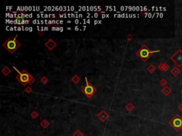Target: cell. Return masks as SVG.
<instances>
[{
	"instance_id": "6da1fadb",
	"label": "cell",
	"mask_w": 182,
	"mask_h": 136,
	"mask_svg": "<svg viewBox=\"0 0 182 136\" xmlns=\"http://www.w3.org/2000/svg\"><path fill=\"white\" fill-rule=\"evenodd\" d=\"M160 50H150L146 45H143L142 47L140 48L136 53V54L138 55V57L140 58L141 60H142L143 61H147L149 59L150 57L154 53H159Z\"/></svg>"
},
{
	"instance_id": "7a4b0ae2",
	"label": "cell",
	"mask_w": 182,
	"mask_h": 136,
	"mask_svg": "<svg viewBox=\"0 0 182 136\" xmlns=\"http://www.w3.org/2000/svg\"><path fill=\"white\" fill-rule=\"evenodd\" d=\"M14 70L19 73V75L17 77V80L23 85H26L28 83L31 84L33 82L35 81V79H33L32 77L30 76L29 73H27L26 70H23L22 72H20L17 70L15 67H14Z\"/></svg>"
},
{
	"instance_id": "3957f363",
	"label": "cell",
	"mask_w": 182,
	"mask_h": 136,
	"mask_svg": "<svg viewBox=\"0 0 182 136\" xmlns=\"http://www.w3.org/2000/svg\"><path fill=\"white\" fill-rule=\"evenodd\" d=\"M17 35H16L14 38H9L4 43V47L8 50L10 53H13L17 48H19L20 43L17 41Z\"/></svg>"
},
{
	"instance_id": "277c9868",
	"label": "cell",
	"mask_w": 182,
	"mask_h": 136,
	"mask_svg": "<svg viewBox=\"0 0 182 136\" xmlns=\"http://www.w3.org/2000/svg\"><path fill=\"white\" fill-rule=\"evenodd\" d=\"M85 82H86V85L82 88V91L84 93V94L86 96L87 98L90 99L93 96L94 94L96 91V89L93 87V85L92 84H90L88 82L87 77H85Z\"/></svg>"
},
{
	"instance_id": "5b68a950",
	"label": "cell",
	"mask_w": 182,
	"mask_h": 136,
	"mask_svg": "<svg viewBox=\"0 0 182 136\" xmlns=\"http://www.w3.org/2000/svg\"><path fill=\"white\" fill-rule=\"evenodd\" d=\"M170 60L177 67H180L182 66V50L179 48L174 54L170 57Z\"/></svg>"
},
{
	"instance_id": "8992f818",
	"label": "cell",
	"mask_w": 182,
	"mask_h": 136,
	"mask_svg": "<svg viewBox=\"0 0 182 136\" xmlns=\"http://www.w3.org/2000/svg\"><path fill=\"white\" fill-rule=\"evenodd\" d=\"M169 125L174 128L176 131H179L182 128V117L179 115H176L172 120L169 121Z\"/></svg>"
},
{
	"instance_id": "52a82bcc",
	"label": "cell",
	"mask_w": 182,
	"mask_h": 136,
	"mask_svg": "<svg viewBox=\"0 0 182 136\" xmlns=\"http://www.w3.org/2000/svg\"><path fill=\"white\" fill-rule=\"evenodd\" d=\"M180 73H181V70H180L179 67H177V66L174 67L171 70V74H172L174 77H176Z\"/></svg>"
},
{
	"instance_id": "ba28073f",
	"label": "cell",
	"mask_w": 182,
	"mask_h": 136,
	"mask_svg": "<svg viewBox=\"0 0 182 136\" xmlns=\"http://www.w3.org/2000/svg\"><path fill=\"white\" fill-rule=\"evenodd\" d=\"M158 68L162 72H166L169 69V65L167 63H161L158 66Z\"/></svg>"
},
{
	"instance_id": "9c48e42d",
	"label": "cell",
	"mask_w": 182,
	"mask_h": 136,
	"mask_svg": "<svg viewBox=\"0 0 182 136\" xmlns=\"http://www.w3.org/2000/svg\"><path fill=\"white\" fill-rule=\"evenodd\" d=\"M162 94L165 96H168L172 93V89H171V88L169 87L166 86L165 87H164V89H162Z\"/></svg>"
},
{
	"instance_id": "30bf717a",
	"label": "cell",
	"mask_w": 182,
	"mask_h": 136,
	"mask_svg": "<svg viewBox=\"0 0 182 136\" xmlns=\"http://www.w3.org/2000/svg\"><path fill=\"white\" fill-rule=\"evenodd\" d=\"M46 46L48 47V48H49L50 50H52L53 48H54L55 46H56V43L53 41L52 40H49V42L48 43H46Z\"/></svg>"
},
{
	"instance_id": "8fae6325",
	"label": "cell",
	"mask_w": 182,
	"mask_h": 136,
	"mask_svg": "<svg viewBox=\"0 0 182 136\" xmlns=\"http://www.w3.org/2000/svg\"><path fill=\"white\" fill-rule=\"evenodd\" d=\"M106 114V113H105L103 111V115H102V112L100 114L99 116H98V117H99L100 118V120H102V122H104L105 120H106L107 118H108V117H109V116H104V115H105Z\"/></svg>"
},
{
	"instance_id": "7c38bea8",
	"label": "cell",
	"mask_w": 182,
	"mask_h": 136,
	"mask_svg": "<svg viewBox=\"0 0 182 136\" xmlns=\"http://www.w3.org/2000/svg\"><path fill=\"white\" fill-rule=\"evenodd\" d=\"M147 70H148L149 72H150V73H153V72H155L156 67H155L153 64H150L149 67H147Z\"/></svg>"
},
{
	"instance_id": "4fadbf2b",
	"label": "cell",
	"mask_w": 182,
	"mask_h": 136,
	"mask_svg": "<svg viewBox=\"0 0 182 136\" xmlns=\"http://www.w3.org/2000/svg\"><path fill=\"white\" fill-rule=\"evenodd\" d=\"M167 84H168V82H167V81H166L164 78H162V80H160V82H159V84H160L162 87H166Z\"/></svg>"
},
{
	"instance_id": "5bb4252c",
	"label": "cell",
	"mask_w": 182,
	"mask_h": 136,
	"mask_svg": "<svg viewBox=\"0 0 182 136\" xmlns=\"http://www.w3.org/2000/svg\"><path fill=\"white\" fill-rule=\"evenodd\" d=\"M49 123L46 120H43L41 123V126L43 128H47V127L49 126Z\"/></svg>"
},
{
	"instance_id": "9a60e30c",
	"label": "cell",
	"mask_w": 182,
	"mask_h": 136,
	"mask_svg": "<svg viewBox=\"0 0 182 136\" xmlns=\"http://www.w3.org/2000/svg\"><path fill=\"white\" fill-rule=\"evenodd\" d=\"M73 136H83V133L82 132H81L79 130H78L73 133Z\"/></svg>"
},
{
	"instance_id": "2e32d148",
	"label": "cell",
	"mask_w": 182,
	"mask_h": 136,
	"mask_svg": "<svg viewBox=\"0 0 182 136\" xmlns=\"http://www.w3.org/2000/svg\"><path fill=\"white\" fill-rule=\"evenodd\" d=\"M2 72L5 74V75H8L9 73L10 72V70H9V68L7 67H5L4 70H2Z\"/></svg>"
},
{
	"instance_id": "e0dca14e",
	"label": "cell",
	"mask_w": 182,
	"mask_h": 136,
	"mask_svg": "<svg viewBox=\"0 0 182 136\" xmlns=\"http://www.w3.org/2000/svg\"><path fill=\"white\" fill-rule=\"evenodd\" d=\"M72 81H73V82H75V83H78V82L80 81V78H79L77 75H75V76H74V77L72 78Z\"/></svg>"
},
{
	"instance_id": "ac0fdd59",
	"label": "cell",
	"mask_w": 182,
	"mask_h": 136,
	"mask_svg": "<svg viewBox=\"0 0 182 136\" xmlns=\"http://www.w3.org/2000/svg\"><path fill=\"white\" fill-rule=\"evenodd\" d=\"M41 82H43V84H46L47 82H48V80H47V78L46 77H42V79L41 80Z\"/></svg>"
},
{
	"instance_id": "d6986e66",
	"label": "cell",
	"mask_w": 182,
	"mask_h": 136,
	"mask_svg": "<svg viewBox=\"0 0 182 136\" xmlns=\"http://www.w3.org/2000/svg\"><path fill=\"white\" fill-rule=\"evenodd\" d=\"M178 109H179V110H180L182 112V102L181 104L179 105V106H178Z\"/></svg>"
},
{
	"instance_id": "ffe728a7",
	"label": "cell",
	"mask_w": 182,
	"mask_h": 136,
	"mask_svg": "<svg viewBox=\"0 0 182 136\" xmlns=\"http://www.w3.org/2000/svg\"><path fill=\"white\" fill-rule=\"evenodd\" d=\"M37 116H38V114H36V112H33V113H32V117L36 118Z\"/></svg>"
}]
</instances>
